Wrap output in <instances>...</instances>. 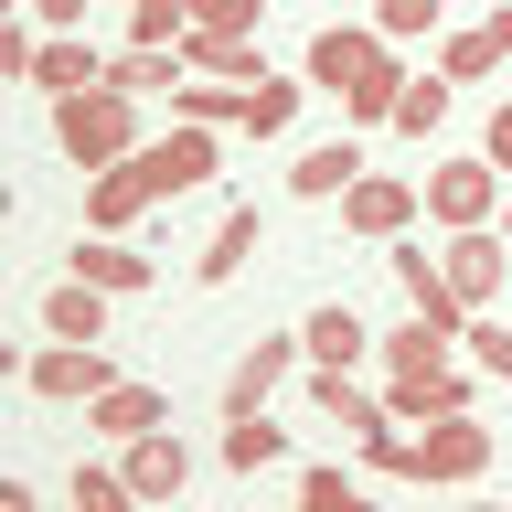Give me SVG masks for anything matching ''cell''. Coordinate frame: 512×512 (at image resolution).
<instances>
[{
  "mask_svg": "<svg viewBox=\"0 0 512 512\" xmlns=\"http://www.w3.org/2000/svg\"><path fill=\"white\" fill-rule=\"evenodd\" d=\"M363 171H374V160H363V128H342V139H310V150L288 160V192H299V203H342Z\"/></svg>",
  "mask_w": 512,
  "mask_h": 512,
  "instance_id": "cell-10",
  "label": "cell"
},
{
  "mask_svg": "<svg viewBox=\"0 0 512 512\" xmlns=\"http://www.w3.org/2000/svg\"><path fill=\"white\" fill-rule=\"evenodd\" d=\"M32 86H43V96H75V86H107V54H96L86 32H43V54H32Z\"/></svg>",
  "mask_w": 512,
  "mask_h": 512,
  "instance_id": "cell-19",
  "label": "cell"
},
{
  "mask_svg": "<svg viewBox=\"0 0 512 512\" xmlns=\"http://www.w3.org/2000/svg\"><path fill=\"white\" fill-rule=\"evenodd\" d=\"M299 96H310V75H267V86L246 96V139H278V128L299 118Z\"/></svg>",
  "mask_w": 512,
  "mask_h": 512,
  "instance_id": "cell-28",
  "label": "cell"
},
{
  "mask_svg": "<svg viewBox=\"0 0 512 512\" xmlns=\"http://www.w3.org/2000/svg\"><path fill=\"white\" fill-rule=\"evenodd\" d=\"M43 331L54 342H107V288L64 267V288H43Z\"/></svg>",
  "mask_w": 512,
  "mask_h": 512,
  "instance_id": "cell-20",
  "label": "cell"
},
{
  "mask_svg": "<svg viewBox=\"0 0 512 512\" xmlns=\"http://www.w3.org/2000/svg\"><path fill=\"white\" fill-rule=\"evenodd\" d=\"M139 491H128L118 459H75V512H128Z\"/></svg>",
  "mask_w": 512,
  "mask_h": 512,
  "instance_id": "cell-30",
  "label": "cell"
},
{
  "mask_svg": "<svg viewBox=\"0 0 512 512\" xmlns=\"http://www.w3.org/2000/svg\"><path fill=\"white\" fill-rule=\"evenodd\" d=\"M299 342H310V363H363V352H374V331H363V310H352V299H320Z\"/></svg>",
  "mask_w": 512,
  "mask_h": 512,
  "instance_id": "cell-22",
  "label": "cell"
},
{
  "mask_svg": "<svg viewBox=\"0 0 512 512\" xmlns=\"http://www.w3.org/2000/svg\"><path fill=\"white\" fill-rule=\"evenodd\" d=\"M64 267H75V278H96L107 299H139V288H160V267L128 246V235H86V246L64 256Z\"/></svg>",
  "mask_w": 512,
  "mask_h": 512,
  "instance_id": "cell-17",
  "label": "cell"
},
{
  "mask_svg": "<svg viewBox=\"0 0 512 512\" xmlns=\"http://www.w3.org/2000/svg\"><path fill=\"white\" fill-rule=\"evenodd\" d=\"M118 470H128L139 502H182V491H192V448L171 438V427H139V438L118 448Z\"/></svg>",
  "mask_w": 512,
  "mask_h": 512,
  "instance_id": "cell-11",
  "label": "cell"
},
{
  "mask_svg": "<svg viewBox=\"0 0 512 512\" xmlns=\"http://www.w3.org/2000/svg\"><path fill=\"white\" fill-rule=\"evenodd\" d=\"M438 267H448V288H459L470 310H491L512 288V235L502 224H459V235H438Z\"/></svg>",
  "mask_w": 512,
  "mask_h": 512,
  "instance_id": "cell-6",
  "label": "cell"
},
{
  "mask_svg": "<svg viewBox=\"0 0 512 512\" xmlns=\"http://www.w3.org/2000/svg\"><path fill=\"white\" fill-rule=\"evenodd\" d=\"M192 22H203V32H256V22H267V0H214V11H192Z\"/></svg>",
  "mask_w": 512,
  "mask_h": 512,
  "instance_id": "cell-33",
  "label": "cell"
},
{
  "mask_svg": "<svg viewBox=\"0 0 512 512\" xmlns=\"http://www.w3.org/2000/svg\"><path fill=\"white\" fill-rule=\"evenodd\" d=\"M150 203H160V192H150V171H139V160H107V171H86V235H128Z\"/></svg>",
  "mask_w": 512,
  "mask_h": 512,
  "instance_id": "cell-12",
  "label": "cell"
},
{
  "mask_svg": "<svg viewBox=\"0 0 512 512\" xmlns=\"http://www.w3.org/2000/svg\"><path fill=\"white\" fill-rule=\"evenodd\" d=\"M459 406H480V384L459 374V363H406V374H384V416H406V427H427V416H459Z\"/></svg>",
  "mask_w": 512,
  "mask_h": 512,
  "instance_id": "cell-9",
  "label": "cell"
},
{
  "mask_svg": "<svg viewBox=\"0 0 512 512\" xmlns=\"http://www.w3.org/2000/svg\"><path fill=\"white\" fill-rule=\"evenodd\" d=\"M192 64H182V43H118L107 54V86H128V96H171Z\"/></svg>",
  "mask_w": 512,
  "mask_h": 512,
  "instance_id": "cell-21",
  "label": "cell"
},
{
  "mask_svg": "<svg viewBox=\"0 0 512 512\" xmlns=\"http://www.w3.org/2000/svg\"><path fill=\"white\" fill-rule=\"evenodd\" d=\"M256 235H267V214H256V203H224V214H214V235L192 246V288H224V278L256 256Z\"/></svg>",
  "mask_w": 512,
  "mask_h": 512,
  "instance_id": "cell-14",
  "label": "cell"
},
{
  "mask_svg": "<svg viewBox=\"0 0 512 512\" xmlns=\"http://www.w3.org/2000/svg\"><path fill=\"white\" fill-rule=\"evenodd\" d=\"M459 342H470V363H480L491 384H512V320H480V310H470V331H459Z\"/></svg>",
  "mask_w": 512,
  "mask_h": 512,
  "instance_id": "cell-31",
  "label": "cell"
},
{
  "mask_svg": "<svg viewBox=\"0 0 512 512\" xmlns=\"http://www.w3.org/2000/svg\"><path fill=\"white\" fill-rule=\"evenodd\" d=\"M491 43H502V64H512V0H502V11H491Z\"/></svg>",
  "mask_w": 512,
  "mask_h": 512,
  "instance_id": "cell-36",
  "label": "cell"
},
{
  "mask_svg": "<svg viewBox=\"0 0 512 512\" xmlns=\"http://www.w3.org/2000/svg\"><path fill=\"white\" fill-rule=\"evenodd\" d=\"M299 512H363V480H352L342 459H310V470H299Z\"/></svg>",
  "mask_w": 512,
  "mask_h": 512,
  "instance_id": "cell-29",
  "label": "cell"
},
{
  "mask_svg": "<svg viewBox=\"0 0 512 512\" xmlns=\"http://www.w3.org/2000/svg\"><path fill=\"white\" fill-rule=\"evenodd\" d=\"M54 150L75 160V171L128 160V150H139V96H128V86H75V96H54Z\"/></svg>",
  "mask_w": 512,
  "mask_h": 512,
  "instance_id": "cell-2",
  "label": "cell"
},
{
  "mask_svg": "<svg viewBox=\"0 0 512 512\" xmlns=\"http://www.w3.org/2000/svg\"><path fill=\"white\" fill-rule=\"evenodd\" d=\"M438 352H448V342H438L416 310H406V331H384V363H395V374H406V363H438Z\"/></svg>",
  "mask_w": 512,
  "mask_h": 512,
  "instance_id": "cell-32",
  "label": "cell"
},
{
  "mask_svg": "<svg viewBox=\"0 0 512 512\" xmlns=\"http://www.w3.org/2000/svg\"><path fill=\"white\" fill-rule=\"evenodd\" d=\"M118 11H139V0H118Z\"/></svg>",
  "mask_w": 512,
  "mask_h": 512,
  "instance_id": "cell-38",
  "label": "cell"
},
{
  "mask_svg": "<svg viewBox=\"0 0 512 512\" xmlns=\"http://www.w3.org/2000/svg\"><path fill=\"white\" fill-rule=\"evenodd\" d=\"M128 160L150 171V192H160V203H182V192H203V182L224 171V150H214V128H203V118H171L160 139H139Z\"/></svg>",
  "mask_w": 512,
  "mask_h": 512,
  "instance_id": "cell-4",
  "label": "cell"
},
{
  "mask_svg": "<svg viewBox=\"0 0 512 512\" xmlns=\"http://www.w3.org/2000/svg\"><path fill=\"white\" fill-rule=\"evenodd\" d=\"M86 427H96V438H139V427H171V395H160V384H139V374H118V384H107V395H86Z\"/></svg>",
  "mask_w": 512,
  "mask_h": 512,
  "instance_id": "cell-13",
  "label": "cell"
},
{
  "mask_svg": "<svg viewBox=\"0 0 512 512\" xmlns=\"http://www.w3.org/2000/svg\"><path fill=\"white\" fill-rule=\"evenodd\" d=\"M480 160H491V171H512V96L480 118Z\"/></svg>",
  "mask_w": 512,
  "mask_h": 512,
  "instance_id": "cell-34",
  "label": "cell"
},
{
  "mask_svg": "<svg viewBox=\"0 0 512 512\" xmlns=\"http://www.w3.org/2000/svg\"><path fill=\"white\" fill-rule=\"evenodd\" d=\"M448 107H459V75H406L395 128H406V139H427V128H448Z\"/></svg>",
  "mask_w": 512,
  "mask_h": 512,
  "instance_id": "cell-24",
  "label": "cell"
},
{
  "mask_svg": "<svg viewBox=\"0 0 512 512\" xmlns=\"http://www.w3.org/2000/svg\"><path fill=\"white\" fill-rule=\"evenodd\" d=\"M502 235H512V224H502Z\"/></svg>",
  "mask_w": 512,
  "mask_h": 512,
  "instance_id": "cell-39",
  "label": "cell"
},
{
  "mask_svg": "<svg viewBox=\"0 0 512 512\" xmlns=\"http://www.w3.org/2000/svg\"><path fill=\"white\" fill-rule=\"evenodd\" d=\"M502 64V43H491V22H470V32H438V75H459V86H480Z\"/></svg>",
  "mask_w": 512,
  "mask_h": 512,
  "instance_id": "cell-27",
  "label": "cell"
},
{
  "mask_svg": "<svg viewBox=\"0 0 512 512\" xmlns=\"http://www.w3.org/2000/svg\"><path fill=\"white\" fill-rule=\"evenodd\" d=\"M416 192H427V224H438V235H459V224H502V171H491V160H438Z\"/></svg>",
  "mask_w": 512,
  "mask_h": 512,
  "instance_id": "cell-5",
  "label": "cell"
},
{
  "mask_svg": "<svg viewBox=\"0 0 512 512\" xmlns=\"http://www.w3.org/2000/svg\"><path fill=\"white\" fill-rule=\"evenodd\" d=\"M374 32H384V43H438L448 0H374Z\"/></svg>",
  "mask_w": 512,
  "mask_h": 512,
  "instance_id": "cell-26",
  "label": "cell"
},
{
  "mask_svg": "<svg viewBox=\"0 0 512 512\" xmlns=\"http://www.w3.org/2000/svg\"><path fill=\"white\" fill-rule=\"evenodd\" d=\"M299 352H310V342H278V331H267V342H246V352H235V374H224V416H256V406L288 384V363H299Z\"/></svg>",
  "mask_w": 512,
  "mask_h": 512,
  "instance_id": "cell-15",
  "label": "cell"
},
{
  "mask_svg": "<svg viewBox=\"0 0 512 512\" xmlns=\"http://www.w3.org/2000/svg\"><path fill=\"white\" fill-rule=\"evenodd\" d=\"M246 96H256V86H224V75H214V86H192V75H182V86H171V118H203V128H246Z\"/></svg>",
  "mask_w": 512,
  "mask_h": 512,
  "instance_id": "cell-25",
  "label": "cell"
},
{
  "mask_svg": "<svg viewBox=\"0 0 512 512\" xmlns=\"http://www.w3.org/2000/svg\"><path fill=\"white\" fill-rule=\"evenodd\" d=\"M416 214H427V192L395 182V171H363V182L342 192V224L363 235V246H395V235H416Z\"/></svg>",
  "mask_w": 512,
  "mask_h": 512,
  "instance_id": "cell-8",
  "label": "cell"
},
{
  "mask_svg": "<svg viewBox=\"0 0 512 512\" xmlns=\"http://www.w3.org/2000/svg\"><path fill=\"white\" fill-rule=\"evenodd\" d=\"M192 11H214V0H192Z\"/></svg>",
  "mask_w": 512,
  "mask_h": 512,
  "instance_id": "cell-37",
  "label": "cell"
},
{
  "mask_svg": "<svg viewBox=\"0 0 512 512\" xmlns=\"http://www.w3.org/2000/svg\"><path fill=\"white\" fill-rule=\"evenodd\" d=\"M310 416H320V427H342V438H363V427H384V395H363L352 363H320V374H310Z\"/></svg>",
  "mask_w": 512,
  "mask_h": 512,
  "instance_id": "cell-18",
  "label": "cell"
},
{
  "mask_svg": "<svg viewBox=\"0 0 512 512\" xmlns=\"http://www.w3.org/2000/svg\"><path fill=\"white\" fill-rule=\"evenodd\" d=\"M299 75H310L320 96H342L352 128H395V96H406V64H395V43H384L374 22H320L310 54H299Z\"/></svg>",
  "mask_w": 512,
  "mask_h": 512,
  "instance_id": "cell-1",
  "label": "cell"
},
{
  "mask_svg": "<svg viewBox=\"0 0 512 512\" xmlns=\"http://www.w3.org/2000/svg\"><path fill=\"white\" fill-rule=\"evenodd\" d=\"M182 64L192 75H224V86H267V75H278V64L256 54V32H203V22L182 32Z\"/></svg>",
  "mask_w": 512,
  "mask_h": 512,
  "instance_id": "cell-16",
  "label": "cell"
},
{
  "mask_svg": "<svg viewBox=\"0 0 512 512\" xmlns=\"http://www.w3.org/2000/svg\"><path fill=\"white\" fill-rule=\"evenodd\" d=\"M470 480H491V427H480V406L427 416V438H416V491H470Z\"/></svg>",
  "mask_w": 512,
  "mask_h": 512,
  "instance_id": "cell-3",
  "label": "cell"
},
{
  "mask_svg": "<svg viewBox=\"0 0 512 512\" xmlns=\"http://www.w3.org/2000/svg\"><path fill=\"white\" fill-rule=\"evenodd\" d=\"M22 11H32L43 32H86V11H96V0H22Z\"/></svg>",
  "mask_w": 512,
  "mask_h": 512,
  "instance_id": "cell-35",
  "label": "cell"
},
{
  "mask_svg": "<svg viewBox=\"0 0 512 512\" xmlns=\"http://www.w3.org/2000/svg\"><path fill=\"white\" fill-rule=\"evenodd\" d=\"M22 384L54 395V406H86V395L118 384V363H107V342H43V352H22Z\"/></svg>",
  "mask_w": 512,
  "mask_h": 512,
  "instance_id": "cell-7",
  "label": "cell"
},
{
  "mask_svg": "<svg viewBox=\"0 0 512 512\" xmlns=\"http://www.w3.org/2000/svg\"><path fill=\"white\" fill-rule=\"evenodd\" d=\"M278 459H288V427H267V406H256V416H224V470H278Z\"/></svg>",
  "mask_w": 512,
  "mask_h": 512,
  "instance_id": "cell-23",
  "label": "cell"
}]
</instances>
